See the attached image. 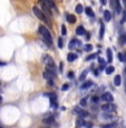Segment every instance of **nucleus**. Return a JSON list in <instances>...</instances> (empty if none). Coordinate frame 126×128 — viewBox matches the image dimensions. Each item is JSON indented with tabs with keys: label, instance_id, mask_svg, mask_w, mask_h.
I'll list each match as a JSON object with an SVG mask.
<instances>
[{
	"label": "nucleus",
	"instance_id": "f704fd0d",
	"mask_svg": "<svg viewBox=\"0 0 126 128\" xmlns=\"http://www.w3.org/2000/svg\"><path fill=\"white\" fill-rule=\"evenodd\" d=\"M126 21V9L124 10V12H123V19H122V22H125Z\"/></svg>",
	"mask_w": 126,
	"mask_h": 128
},
{
	"label": "nucleus",
	"instance_id": "c03bdc74",
	"mask_svg": "<svg viewBox=\"0 0 126 128\" xmlns=\"http://www.w3.org/2000/svg\"><path fill=\"white\" fill-rule=\"evenodd\" d=\"M1 100H2V97H1V95H0V102H1Z\"/></svg>",
	"mask_w": 126,
	"mask_h": 128
},
{
	"label": "nucleus",
	"instance_id": "49530a36",
	"mask_svg": "<svg viewBox=\"0 0 126 128\" xmlns=\"http://www.w3.org/2000/svg\"><path fill=\"white\" fill-rule=\"evenodd\" d=\"M125 92H126V85H125Z\"/></svg>",
	"mask_w": 126,
	"mask_h": 128
},
{
	"label": "nucleus",
	"instance_id": "1a4fd4ad",
	"mask_svg": "<svg viewBox=\"0 0 126 128\" xmlns=\"http://www.w3.org/2000/svg\"><path fill=\"white\" fill-rule=\"evenodd\" d=\"M45 96L50 99V104L53 107H56V100H57V97H56L55 94H45Z\"/></svg>",
	"mask_w": 126,
	"mask_h": 128
},
{
	"label": "nucleus",
	"instance_id": "79ce46f5",
	"mask_svg": "<svg viewBox=\"0 0 126 128\" xmlns=\"http://www.w3.org/2000/svg\"><path fill=\"white\" fill-rule=\"evenodd\" d=\"M123 2H124V4H125V7H126V0H123Z\"/></svg>",
	"mask_w": 126,
	"mask_h": 128
},
{
	"label": "nucleus",
	"instance_id": "6e6552de",
	"mask_svg": "<svg viewBox=\"0 0 126 128\" xmlns=\"http://www.w3.org/2000/svg\"><path fill=\"white\" fill-rule=\"evenodd\" d=\"M102 99L104 100V102H113L114 97H113V95L110 92H105L102 96Z\"/></svg>",
	"mask_w": 126,
	"mask_h": 128
},
{
	"label": "nucleus",
	"instance_id": "7c9ffc66",
	"mask_svg": "<svg viewBox=\"0 0 126 128\" xmlns=\"http://www.w3.org/2000/svg\"><path fill=\"white\" fill-rule=\"evenodd\" d=\"M92 102H94V104H97V102H99V97H98V96H94V97L92 98Z\"/></svg>",
	"mask_w": 126,
	"mask_h": 128
},
{
	"label": "nucleus",
	"instance_id": "39448f33",
	"mask_svg": "<svg viewBox=\"0 0 126 128\" xmlns=\"http://www.w3.org/2000/svg\"><path fill=\"white\" fill-rule=\"evenodd\" d=\"M115 109H116L115 105L110 104V102H107V104H105V105H103V106H102V110H104V112H114Z\"/></svg>",
	"mask_w": 126,
	"mask_h": 128
},
{
	"label": "nucleus",
	"instance_id": "e433bc0d",
	"mask_svg": "<svg viewBox=\"0 0 126 128\" xmlns=\"http://www.w3.org/2000/svg\"><path fill=\"white\" fill-rule=\"evenodd\" d=\"M98 61H99V62L102 64L103 66H105V61H104V59H103V58H99V59H98Z\"/></svg>",
	"mask_w": 126,
	"mask_h": 128
},
{
	"label": "nucleus",
	"instance_id": "a211bd4d",
	"mask_svg": "<svg viewBox=\"0 0 126 128\" xmlns=\"http://www.w3.org/2000/svg\"><path fill=\"white\" fill-rule=\"evenodd\" d=\"M93 85V82H90V80H88V82H85L83 84V85H81V89H87V88H89L90 86Z\"/></svg>",
	"mask_w": 126,
	"mask_h": 128
},
{
	"label": "nucleus",
	"instance_id": "bb28decb",
	"mask_svg": "<svg viewBox=\"0 0 126 128\" xmlns=\"http://www.w3.org/2000/svg\"><path fill=\"white\" fill-rule=\"evenodd\" d=\"M119 44L120 45H125L126 44V35H122L119 37Z\"/></svg>",
	"mask_w": 126,
	"mask_h": 128
},
{
	"label": "nucleus",
	"instance_id": "4468645a",
	"mask_svg": "<svg viewBox=\"0 0 126 128\" xmlns=\"http://www.w3.org/2000/svg\"><path fill=\"white\" fill-rule=\"evenodd\" d=\"M115 10H116V14H120V11H122L119 0H115Z\"/></svg>",
	"mask_w": 126,
	"mask_h": 128
},
{
	"label": "nucleus",
	"instance_id": "20e7f679",
	"mask_svg": "<svg viewBox=\"0 0 126 128\" xmlns=\"http://www.w3.org/2000/svg\"><path fill=\"white\" fill-rule=\"evenodd\" d=\"M44 62H45V65L48 68H55V61H54V59L50 56L48 55L44 56Z\"/></svg>",
	"mask_w": 126,
	"mask_h": 128
},
{
	"label": "nucleus",
	"instance_id": "dca6fc26",
	"mask_svg": "<svg viewBox=\"0 0 126 128\" xmlns=\"http://www.w3.org/2000/svg\"><path fill=\"white\" fill-rule=\"evenodd\" d=\"M85 11H86V14H87V16L92 17V18H94V17H95V14H94L93 9L90 8V7H87V8L85 9Z\"/></svg>",
	"mask_w": 126,
	"mask_h": 128
},
{
	"label": "nucleus",
	"instance_id": "412c9836",
	"mask_svg": "<svg viewBox=\"0 0 126 128\" xmlns=\"http://www.w3.org/2000/svg\"><path fill=\"white\" fill-rule=\"evenodd\" d=\"M117 127V122H112V124H107V125H103L102 128H116Z\"/></svg>",
	"mask_w": 126,
	"mask_h": 128
},
{
	"label": "nucleus",
	"instance_id": "72a5a7b5",
	"mask_svg": "<svg viewBox=\"0 0 126 128\" xmlns=\"http://www.w3.org/2000/svg\"><path fill=\"white\" fill-rule=\"evenodd\" d=\"M118 58H119V60L122 61V62L125 61V58H124V55H123V54H118Z\"/></svg>",
	"mask_w": 126,
	"mask_h": 128
},
{
	"label": "nucleus",
	"instance_id": "9b49d317",
	"mask_svg": "<svg viewBox=\"0 0 126 128\" xmlns=\"http://www.w3.org/2000/svg\"><path fill=\"white\" fill-rule=\"evenodd\" d=\"M104 20H105L106 22L112 20V14H110V11H108V10L104 11Z\"/></svg>",
	"mask_w": 126,
	"mask_h": 128
},
{
	"label": "nucleus",
	"instance_id": "8fccbe9b",
	"mask_svg": "<svg viewBox=\"0 0 126 128\" xmlns=\"http://www.w3.org/2000/svg\"><path fill=\"white\" fill-rule=\"evenodd\" d=\"M0 86H1V82H0Z\"/></svg>",
	"mask_w": 126,
	"mask_h": 128
},
{
	"label": "nucleus",
	"instance_id": "a18cd8bd",
	"mask_svg": "<svg viewBox=\"0 0 126 128\" xmlns=\"http://www.w3.org/2000/svg\"><path fill=\"white\" fill-rule=\"evenodd\" d=\"M1 65H4V64H2V62H0V66H1Z\"/></svg>",
	"mask_w": 126,
	"mask_h": 128
},
{
	"label": "nucleus",
	"instance_id": "393cba45",
	"mask_svg": "<svg viewBox=\"0 0 126 128\" xmlns=\"http://www.w3.org/2000/svg\"><path fill=\"white\" fill-rule=\"evenodd\" d=\"M88 71H89V69H86V70H84V72L80 75V77H79V80L81 82V80H85V78H86V76H87V74H88Z\"/></svg>",
	"mask_w": 126,
	"mask_h": 128
},
{
	"label": "nucleus",
	"instance_id": "6ab92c4d",
	"mask_svg": "<svg viewBox=\"0 0 126 128\" xmlns=\"http://www.w3.org/2000/svg\"><path fill=\"white\" fill-rule=\"evenodd\" d=\"M104 34H105V24L103 22L100 24V31H99V39L104 38Z\"/></svg>",
	"mask_w": 126,
	"mask_h": 128
},
{
	"label": "nucleus",
	"instance_id": "37998d69",
	"mask_svg": "<svg viewBox=\"0 0 126 128\" xmlns=\"http://www.w3.org/2000/svg\"><path fill=\"white\" fill-rule=\"evenodd\" d=\"M40 128H49V127H47V126H43V127H40Z\"/></svg>",
	"mask_w": 126,
	"mask_h": 128
},
{
	"label": "nucleus",
	"instance_id": "aec40b11",
	"mask_svg": "<svg viewBox=\"0 0 126 128\" xmlns=\"http://www.w3.org/2000/svg\"><path fill=\"white\" fill-rule=\"evenodd\" d=\"M107 61L108 62H112L113 61V52L110 49H108L107 50Z\"/></svg>",
	"mask_w": 126,
	"mask_h": 128
},
{
	"label": "nucleus",
	"instance_id": "c9c22d12",
	"mask_svg": "<svg viewBox=\"0 0 126 128\" xmlns=\"http://www.w3.org/2000/svg\"><path fill=\"white\" fill-rule=\"evenodd\" d=\"M84 127H86V128H92L93 127V124L92 122H85V126Z\"/></svg>",
	"mask_w": 126,
	"mask_h": 128
},
{
	"label": "nucleus",
	"instance_id": "cd10ccee",
	"mask_svg": "<svg viewBox=\"0 0 126 128\" xmlns=\"http://www.w3.org/2000/svg\"><path fill=\"white\" fill-rule=\"evenodd\" d=\"M96 57H97V54H92V55H89L86 58V61H90V60H93V59H95Z\"/></svg>",
	"mask_w": 126,
	"mask_h": 128
},
{
	"label": "nucleus",
	"instance_id": "ea45409f",
	"mask_svg": "<svg viewBox=\"0 0 126 128\" xmlns=\"http://www.w3.org/2000/svg\"><path fill=\"white\" fill-rule=\"evenodd\" d=\"M60 71H63V62L60 64Z\"/></svg>",
	"mask_w": 126,
	"mask_h": 128
},
{
	"label": "nucleus",
	"instance_id": "4c0bfd02",
	"mask_svg": "<svg viewBox=\"0 0 126 128\" xmlns=\"http://www.w3.org/2000/svg\"><path fill=\"white\" fill-rule=\"evenodd\" d=\"M100 4H102L103 6H106V4H107V0H100Z\"/></svg>",
	"mask_w": 126,
	"mask_h": 128
},
{
	"label": "nucleus",
	"instance_id": "b1692460",
	"mask_svg": "<svg viewBox=\"0 0 126 128\" xmlns=\"http://www.w3.org/2000/svg\"><path fill=\"white\" fill-rule=\"evenodd\" d=\"M87 99H88V97H85L80 100V102H79L80 107H86V106H87Z\"/></svg>",
	"mask_w": 126,
	"mask_h": 128
},
{
	"label": "nucleus",
	"instance_id": "58836bf2",
	"mask_svg": "<svg viewBox=\"0 0 126 128\" xmlns=\"http://www.w3.org/2000/svg\"><path fill=\"white\" fill-rule=\"evenodd\" d=\"M68 78H74V72H68Z\"/></svg>",
	"mask_w": 126,
	"mask_h": 128
},
{
	"label": "nucleus",
	"instance_id": "473e14b6",
	"mask_svg": "<svg viewBox=\"0 0 126 128\" xmlns=\"http://www.w3.org/2000/svg\"><path fill=\"white\" fill-rule=\"evenodd\" d=\"M58 47H59V48H63V47H64V44H63V39H61V38H59L58 39Z\"/></svg>",
	"mask_w": 126,
	"mask_h": 128
},
{
	"label": "nucleus",
	"instance_id": "f8f14e48",
	"mask_svg": "<svg viewBox=\"0 0 126 128\" xmlns=\"http://www.w3.org/2000/svg\"><path fill=\"white\" fill-rule=\"evenodd\" d=\"M85 122H86L85 120H84L81 117H79L77 120H76V127H77V128H81V127H84V126H85Z\"/></svg>",
	"mask_w": 126,
	"mask_h": 128
},
{
	"label": "nucleus",
	"instance_id": "5701e85b",
	"mask_svg": "<svg viewBox=\"0 0 126 128\" xmlns=\"http://www.w3.org/2000/svg\"><path fill=\"white\" fill-rule=\"evenodd\" d=\"M84 11V6L83 4H77V7H76V14H81V12Z\"/></svg>",
	"mask_w": 126,
	"mask_h": 128
},
{
	"label": "nucleus",
	"instance_id": "f257e3e1",
	"mask_svg": "<svg viewBox=\"0 0 126 128\" xmlns=\"http://www.w3.org/2000/svg\"><path fill=\"white\" fill-rule=\"evenodd\" d=\"M33 12H34V14H35V16H36L37 18L39 19V20H41V21H43V22L47 24H48V26H51V21L49 20V18H48V17H47L46 14H44V12L41 11L40 9H39L37 6H35L34 8H33Z\"/></svg>",
	"mask_w": 126,
	"mask_h": 128
},
{
	"label": "nucleus",
	"instance_id": "0eeeda50",
	"mask_svg": "<svg viewBox=\"0 0 126 128\" xmlns=\"http://www.w3.org/2000/svg\"><path fill=\"white\" fill-rule=\"evenodd\" d=\"M80 45H81V42H80L79 40H76V39H71L70 42H69V45H68V48H69V50H74L76 47H78V46H80Z\"/></svg>",
	"mask_w": 126,
	"mask_h": 128
},
{
	"label": "nucleus",
	"instance_id": "f3484780",
	"mask_svg": "<svg viewBox=\"0 0 126 128\" xmlns=\"http://www.w3.org/2000/svg\"><path fill=\"white\" fill-rule=\"evenodd\" d=\"M120 84H122V77H120L119 75H117L116 77L114 78V85L115 86H119Z\"/></svg>",
	"mask_w": 126,
	"mask_h": 128
},
{
	"label": "nucleus",
	"instance_id": "423d86ee",
	"mask_svg": "<svg viewBox=\"0 0 126 128\" xmlns=\"http://www.w3.org/2000/svg\"><path fill=\"white\" fill-rule=\"evenodd\" d=\"M40 2H43V4H45L47 7H48L49 9H53V10L57 11V7H56V4H54L53 0H40Z\"/></svg>",
	"mask_w": 126,
	"mask_h": 128
},
{
	"label": "nucleus",
	"instance_id": "a19ab883",
	"mask_svg": "<svg viewBox=\"0 0 126 128\" xmlns=\"http://www.w3.org/2000/svg\"><path fill=\"white\" fill-rule=\"evenodd\" d=\"M123 55H124V58H125V61H126V51H125L124 54H123Z\"/></svg>",
	"mask_w": 126,
	"mask_h": 128
},
{
	"label": "nucleus",
	"instance_id": "f03ea898",
	"mask_svg": "<svg viewBox=\"0 0 126 128\" xmlns=\"http://www.w3.org/2000/svg\"><path fill=\"white\" fill-rule=\"evenodd\" d=\"M38 32L41 35V37L44 38V40H45L49 46H51V44H53V38H51V35H50L48 29L44 26H40L38 28Z\"/></svg>",
	"mask_w": 126,
	"mask_h": 128
},
{
	"label": "nucleus",
	"instance_id": "a878e982",
	"mask_svg": "<svg viewBox=\"0 0 126 128\" xmlns=\"http://www.w3.org/2000/svg\"><path fill=\"white\" fill-rule=\"evenodd\" d=\"M45 124H53L54 122V118L53 117H47V118H45V119L43 120Z\"/></svg>",
	"mask_w": 126,
	"mask_h": 128
},
{
	"label": "nucleus",
	"instance_id": "09e8293b",
	"mask_svg": "<svg viewBox=\"0 0 126 128\" xmlns=\"http://www.w3.org/2000/svg\"><path fill=\"white\" fill-rule=\"evenodd\" d=\"M0 128H4V127H1V126H0Z\"/></svg>",
	"mask_w": 126,
	"mask_h": 128
},
{
	"label": "nucleus",
	"instance_id": "c756f323",
	"mask_svg": "<svg viewBox=\"0 0 126 128\" xmlns=\"http://www.w3.org/2000/svg\"><path fill=\"white\" fill-rule=\"evenodd\" d=\"M84 49H85V51H92L93 50V46L92 45H85V47H84Z\"/></svg>",
	"mask_w": 126,
	"mask_h": 128
},
{
	"label": "nucleus",
	"instance_id": "9d476101",
	"mask_svg": "<svg viewBox=\"0 0 126 128\" xmlns=\"http://www.w3.org/2000/svg\"><path fill=\"white\" fill-rule=\"evenodd\" d=\"M86 30H85V28H84L83 26H79V27H77L76 28V35L77 36H85L86 35Z\"/></svg>",
	"mask_w": 126,
	"mask_h": 128
},
{
	"label": "nucleus",
	"instance_id": "c85d7f7f",
	"mask_svg": "<svg viewBox=\"0 0 126 128\" xmlns=\"http://www.w3.org/2000/svg\"><path fill=\"white\" fill-rule=\"evenodd\" d=\"M61 35H63V36H66V35H67V29H66V26H65V24H63V26H61Z\"/></svg>",
	"mask_w": 126,
	"mask_h": 128
},
{
	"label": "nucleus",
	"instance_id": "ddd939ff",
	"mask_svg": "<svg viewBox=\"0 0 126 128\" xmlns=\"http://www.w3.org/2000/svg\"><path fill=\"white\" fill-rule=\"evenodd\" d=\"M66 19H67V21L69 24H75L76 22V17L74 16V14H67V16H66Z\"/></svg>",
	"mask_w": 126,
	"mask_h": 128
},
{
	"label": "nucleus",
	"instance_id": "7ed1b4c3",
	"mask_svg": "<svg viewBox=\"0 0 126 128\" xmlns=\"http://www.w3.org/2000/svg\"><path fill=\"white\" fill-rule=\"evenodd\" d=\"M73 114L74 115H78V116L81 117V118L88 116V112H86V110H83L80 107H75V108H74V109H73Z\"/></svg>",
	"mask_w": 126,
	"mask_h": 128
},
{
	"label": "nucleus",
	"instance_id": "de8ad7c7",
	"mask_svg": "<svg viewBox=\"0 0 126 128\" xmlns=\"http://www.w3.org/2000/svg\"><path fill=\"white\" fill-rule=\"evenodd\" d=\"M125 75H126V68H125Z\"/></svg>",
	"mask_w": 126,
	"mask_h": 128
},
{
	"label": "nucleus",
	"instance_id": "4be33fe9",
	"mask_svg": "<svg viewBox=\"0 0 126 128\" xmlns=\"http://www.w3.org/2000/svg\"><path fill=\"white\" fill-rule=\"evenodd\" d=\"M114 70H115V68L113 67V66H109V67H107V68L105 69V72L107 74V75H110V74L114 72Z\"/></svg>",
	"mask_w": 126,
	"mask_h": 128
},
{
	"label": "nucleus",
	"instance_id": "2f4dec72",
	"mask_svg": "<svg viewBox=\"0 0 126 128\" xmlns=\"http://www.w3.org/2000/svg\"><path fill=\"white\" fill-rule=\"evenodd\" d=\"M68 89H69L68 84H65V85H63V87H61V90H63V92H66V90H68Z\"/></svg>",
	"mask_w": 126,
	"mask_h": 128
},
{
	"label": "nucleus",
	"instance_id": "2eb2a0df",
	"mask_svg": "<svg viewBox=\"0 0 126 128\" xmlns=\"http://www.w3.org/2000/svg\"><path fill=\"white\" fill-rule=\"evenodd\" d=\"M76 59H77V55L76 54H73V52H70V54H68V56H67V60L68 61H75Z\"/></svg>",
	"mask_w": 126,
	"mask_h": 128
}]
</instances>
